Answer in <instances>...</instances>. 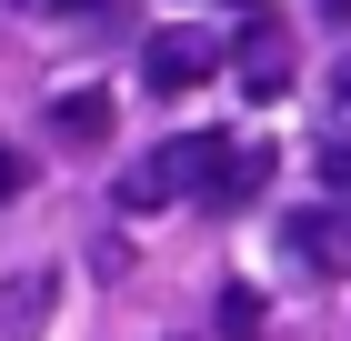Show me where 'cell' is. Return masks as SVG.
Masks as SVG:
<instances>
[{"label":"cell","mask_w":351,"mask_h":341,"mask_svg":"<svg viewBox=\"0 0 351 341\" xmlns=\"http://www.w3.org/2000/svg\"><path fill=\"white\" fill-rule=\"evenodd\" d=\"M221 161H231V141H221V131H181V141H161L151 161H131L121 211H161V201H181V191H201V201H211V191H221Z\"/></svg>","instance_id":"6da1fadb"},{"label":"cell","mask_w":351,"mask_h":341,"mask_svg":"<svg viewBox=\"0 0 351 341\" xmlns=\"http://www.w3.org/2000/svg\"><path fill=\"white\" fill-rule=\"evenodd\" d=\"M281 261L311 271V281H341L351 271V221L341 211H291V221H281Z\"/></svg>","instance_id":"7a4b0ae2"},{"label":"cell","mask_w":351,"mask_h":341,"mask_svg":"<svg viewBox=\"0 0 351 341\" xmlns=\"http://www.w3.org/2000/svg\"><path fill=\"white\" fill-rule=\"evenodd\" d=\"M221 71V51L211 40H201V30H151V51H141V80H151V91H201V80Z\"/></svg>","instance_id":"3957f363"},{"label":"cell","mask_w":351,"mask_h":341,"mask_svg":"<svg viewBox=\"0 0 351 341\" xmlns=\"http://www.w3.org/2000/svg\"><path fill=\"white\" fill-rule=\"evenodd\" d=\"M231 71H241V91H251V101H281V91H291V40H281V30H241Z\"/></svg>","instance_id":"277c9868"},{"label":"cell","mask_w":351,"mask_h":341,"mask_svg":"<svg viewBox=\"0 0 351 341\" xmlns=\"http://www.w3.org/2000/svg\"><path fill=\"white\" fill-rule=\"evenodd\" d=\"M51 271H21V281H0V341H30L40 321H51Z\"/></svg>","instance_id":"5b68a950"},{"label":"cell","mask_w":351,"mask_h":341,"mask_svg":"<svg viewBox=\"0 0 351 341\" xmlns=\"http://www.w3.org/2000/svg\"><path fill=\"white\" fill-rule=\"evenodd\" d=\"M261 181H271V141H231V161H221V191H211V201H221V211H241Z\"/></svg>","instance_id":"8992f818"},{"label":"cell","mask_w":351,"mask_h":341,"mask_svg":"<svg viewBox=\"0 0 351 341\" xmlns=\"http://www.w3.org/2000/svg\"><path fill=\"white\" fill-rule=\"evenodd\" d=\"M101 131H110V101H101V91H60V101H51V141L81 151V141H101Z\"/></svg>","instance_id":"52a82bcc"},{"label":"cell","mask_w":351,"mask_h":341,"mask_svg":"<svg viewBox=\"0 0 351 341\" xmlns=\"http://www.w3.org/2000/svg\"><path fill=\"white\" fill-rule=\"evenodd\" d=\"M322 191H331V201H351V131L322 141Z\"/></svg>","instance_id":"ba28073f"},{"label":"cell","mask_w":351,"mask_h":341,"mask_svg":"<svg viewBox=\"0 0 351 341\" xmlns=\"http://www.w3.org/2000/svg\"><path fill=\"white\" fill-rule=\"evenodd\" d=\"M261 331V301H251V291H221V341H251Z\"/></svg>","instance_id":"9c48e42d"},{"label":"cell","mask_w":351,"mask_h":341,"mask_svg":"<svg viewBox=\"0 0 351 341\" xmlns=\"http://www.w3.org/2000/svg\"><path fill=\"white\" fill-rule=\"evenodd\" d=\"M21 181H30V161L10 151V141H0V201H21Z\"/></svg>","instance_id":"30bf717a"},{"label":"cell","mask_w":351,"mask_h":341,"mask_svg":"<svg viewBox=\"0 0 351 341\" xmlns=\"http://www.w3.org/2000/svg\"><path fill=\"white\" fill-rule=\"evenodd\" d=\"M60 10H81V21H121L131 0H60Z\"/></svg>","instance_id":"8fae6325"},{"label":"cell","mask_w":351,"mask_h":341,"mask_svg":"<svg viewBox=\"0 0 351 341\" xmlns=\"http://www.w3.org/2000/svg\"><path fill=\"white\" fill-rule=\"evenodd\" d=\"M331 101H341V121H351V60H331Z\"/></svg>","instance_id":"7c38bea8"},{"label":"cell","mask_w":351,"mask_h":341,"mask_svg":"<svg viewBox=\"0 0 351 341\" xmlns=\"http://www.w3.org/2000/svg\"><path fill=\"white\" fill-rule=\"evenodd\" d=\"M241 10H261V0H241Z\"/></svg>","instance_id":"4fadbf2b"},{"label":"cell","mask_w":351,"mask_h":341,"mask_svg":"<svg viewBox=\"0 0 351 341\" xmlns=\"http://www.w3.org/2000/svg\"><path fill=\"white\" fill-rule=\"evenodd\" d=\"M30 10H40V0H30ZM51 10H60V0H51Z\"/></svg>","instance_id":"5bb4252c"}]
</instances>
